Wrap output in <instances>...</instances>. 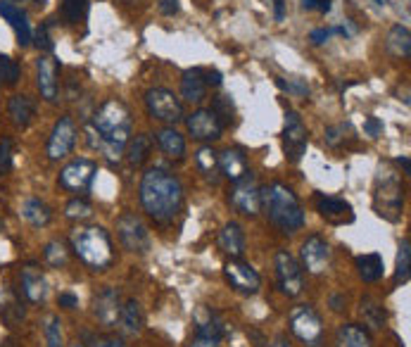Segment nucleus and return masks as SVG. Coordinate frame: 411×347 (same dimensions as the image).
I'll use <instances>...</instances> for the list:
<instances>
[{
  "label": "nucleus",
  "instance_id": "obj_1",
  "mask_svg": "<svg viewBox=\"0 0 411 347\" xmlns=\"http://www.w3.org/2000/svg\"><path fill=\"white\" fill-rule=\"evenodd\" d=\"M140 204L155 222L169 224L183 207V186L167 169H147L140 181Z\"/></svg>",
  "mask_w": 411,
  "mask_h": 347
},
{
  "label": "nucleus",
  "instance_id": "obj_2",
  "mask_svg": "<svg viewBox=\"0 0 411 347\" xmlns=\"http://www.w3.org/2000/svg\"><path fill=\"white\" fill-rule=\"evenodd\" d=\"M131 112L129 108L112 98L103 103V108L93 115V126H90V143L108 155L110 160H119L122 147L131 138Z\"/></svg>",
  "mask_w": 411,
  "mask_h": 347
},
{
  "label": "nucleus",
  "instance_id": "obj_3",
  "mask_svg": "<svg viewBox=\"0 0 411 347\" xmlns=\"http://www.w3.org/2000/svg\"><path fill=\"white\" fill-rule=\"evenodd\" d=\"M261 209L266 212L269 222L283 233H295L304 226L302 204L286 183H271L261 188Z\"/></svg>",
  "mask_w": 411,
  "mask_h": 347
},
{
  "label": "nucleus",
  "instance_id": "obj_4",
  "mask_svg": "<svg viewBox=\"0 0 411 347\" xmlns=\"http://www.w3.org/2000/svg\"><path fill=\"white\" fill-rule=\"evenodd\" d=\"M74 252L83 264L103 271L115 261V250H112V238L103 226H83L76 229L72 236Z\"/></svg>",
  "mask_w": 411,
  "mask_h": 347
},
{
  "label": "nucleus",
  "instance_id": "obj_5",
  "mask_svg": "<svg viewBox=\"0 0 411 347\" xmlns=\"http://www.w3.org/2000/svg\"><path fill=\"white\" fill-rule=\"evenodd\" d=\"M373 207L375 214L387 219V222H400L402 207H404V193L395 176H385L373 193Z\"/></svg>",
  "mask_w": 411,
  "mask_h": 347
},
{
  "label": "nucleus",
  "instance_id": "obj_6",
  "mask_svg": "<svg viewBox=\"0 0 411 347\" xmlns=\"http://www.w3.org/2000/svg\"><path fill=\"white\" fill-rule=\"evenodd\" d=\"M290 331L295 333V338H300L304 345L316 347L323 338V323L321 316L307 304H300L290 311Z\"/></svg>",
  "mask_w": 411,
  "mask_h": 347
},
{
  "label": "nucleus",
  "instance_id": "obj_7",
  "mask_svg": "<svg viewBox=\"0 0 411 347\" xmlns=\"http://www.w3.org/2000/svg\"><path fill=\"white\" fill-rule=\"evenodd\" d=\"M229 200H231L233 207L240 212V214H247V217L259 214V209H261V188L257 186V179H254L252 172H247L243 179L233 181Z\"/></svg>",
  "mask_w": 411,
  "mask_h": 347
},
{
  "label": "nucleus",
  "instance_id": "obj_8",
  "mask_svg": "<svg viewBox=\"0 0 411 347\" xmlns=\"http://www.w3.org/2000/svg\"><path fill=\"white\" fill-rule=\"evenodd\" d=\"M145 108L155 119H160V122L176 124V122H181V119H183L181 100L167 88H150V90H147V93H145Z\"/></svg>",
  "mask_w": 411,
  "mask_h": 347
},
{
  "label": "nucleus",
  "instance_id": "obj_9",
  "mask_svg": "<svg viewBox=\"0 0 411 347\" xmlns=\"http://www.w3.org/2000/svg\"><path fill=\"white\" fill-rule=\"evenodd\" d=\"M309 143V131L302 124V119L297 112H288L286 115V129H283V150H286V160L297 165L302 160V155L307 152Z\"/></svg>",
  "mask_w": 411,
  "mask_h": 347
},
{
  "label": "nucleus",
  "instance_id": "obj_10",
  "mask_svg": "<svg viewBox=\"0 0 411 347\" xmlns=\"http://www.w3.org/2000/svg\"><path fill=\"white\" fill-rule=\"evenodd\" d=\"M276 274H279V286L288 297H297L304 288L302 266L288 250L276 252Z\"/></svg>",
  "mask_w": 411,
  "mask_h": 347
},
{
  "label": "nucleus",
  "instance_id": "obj_11",
  "mask_svg": "<svg viewBox=\"0 0 411 347\" xmlns=\"http://www.w3.org/2000/svg\"><path fill=\"white\" fill-rule=\"evenodd\" d=\"M117 236L126 250L131 252H145L147 245H150V236H147L145 224L140 222L136 214H131V212H124V214L117 219Z\"/></svg>",
  "mask_w": 411,
  "mask_h": 347
},
{
  "label": "nucleus",
  "instance_id": "obj_12",
  "mask_svg": "<svg viewBox=\"0 0 411 347\" xmlns=\"http://www.w3.org/2000/svg\"><path fill=\"white\" fill-rule=\"evenodd\" d=\"M76 143V124L74 119L65 115L55 122L51 138H48V157L51 160H62L72 152V147Z\"/></svg>",
  "mask_w": 411,
  "mask_h": 347
},
{
  "label": "nucleus",
  "instance_id": "obj_13",
  "mask_svg": "<svg viewBox=\"0 0 411 347\" xmlns=\"http://www.w3.org/2000/svg\"><path fill=\"white\" fill-rule=\"evenodd\" d=\"M95 162L93 160H86V157H79L60 172V186L69 190V193H81L90 186L95 176Z\"/></svg>",
  "mask_w": 411,
  "mask_h": 347
},
{
  "label": "nucleus",
  "instance_id": "obj_14",
  "mask_svg": "<svg viewBox=\"0 0 411 347\" xmlns=\"http://www.w3.org/2000/svg\"><path fill=\"white\" fill-rule=\"evenodd\" d=\"M224 274H226V281H229V286L233 290H238V293H243V295H254L259 290V286H261L259 274L254 271V269L247 264V261H243V259L226 261Z\"/></svg>",
  "mask_w": 411,
  "mask_h": 347
},
{
  "label": "nucleus",
  "instance_id": "obj_15",
  "mask_svg": "<svg viewBox=\"0 0 411 347\" xmlns=\"http://www.w3.org/2000/svg\"><path fill=\"white\" fill-rule=\"evenodd\" d=\"M302 266L309 274H323L331 264V245L321 236H309L302 243Z\"/></svg>",
  "mask_w": 411,
  "mask_h": 347
},
{
  "label": "nucleus",
  "instance_id": "obj_16",
  "mask_svg": "<svg viewBox=\"0 0 411 347\" xmlns=\"http://www.w3.org/2000/svg\"><path fill=\"white\" fill-rule=\"evenodd\" d=\"M188 133L195 140H217L222 138L224 126L217 119V115L212 110H195L193 115L186 119Z\"/></svg>",
  "mask_w": 411,
  "mask_h": 347
},
{
  "label": "nucleus",
  "instance_id": "obj_17",
  "mask_svg": "<svg viewBox=\"0 0 411 347\" xmlns=\"http://www.w3.org/2000/svg\"><path fill=\"white\" fill-rule=\"evenodd\" d=\"M119 311H122V300H119L117 288L105 286L93 300V314L103 326H115L119 321Z\"/></svg>",
  "mask_w": 411,
  "mask_h": 347
},
{
  "label": "nucleus",
  "instance_id": "obj_18",
  "mask_svg": "<svg viewBox=\"0 0 411 347\" xmlns=\"http://www.w3.org/2000/svg\"><path fill=\"white\" fill-rule=\"evenodd\" d=\"M36 72H38V90L41 95L46 98L48 103L58 100V90H60V72H58V62L51 55H41L36 62Z\"/></svg>",
  "mask_w": 411,
  "mask_h": 347
},
{
  "label": "nucleus",
  "instance_id": "obj_19",
  "mask_svg": "<svg viewBox=\"0 0 411 347\" xmlns=\"http://www.w3.org/2000/svg\"><path fill=\"white\" fill-rule=\"evenodd\" d=\"M0 17L8 19L10 26L15 29L17 33V43L19 46H29L31 43V26H29V17H26V12L15 5L12 0H0Z\"/></svg>",
  "mask_w": 411,
  "mask_h": 347
},
{
  "label": "nucleus",
  "instance_id": "obj_20",
  "mask_svg": "<svg viewBox=\"0 0 411 347\" xmlns=\"http://www.w3.org/2000/svg\"><path fill=\"white\" fill-rule=\"evenodd\" d=\"M316 207L318 214H321L326 222L331 224H350L354 214H352V204L343 200V197H328V195H318L316 197Z\"/></svg>",
  "mask_w": 411,
  "mask_h": 347
},
{
  "label": "nucleus",
  "instance_id": "obj_21",
  "mask_svg": "<svg viewBox=\"0 0 411 347\" xmlns=\"http://www.w3.org/2000/svg\"><path fill=\"white\" fill-rule=\"evenodd\" d=\"M219 169H222V174L226 179L238 181L250 172V165H247V157L243 150H238V147H226V150L219 155Z\"/></svg>",
  "mask_w": 411,
  "mask_h": 347
},
{
  "label": "nucleus",
  "instance_id": "obj_22",
  "mask_svg": "<svg viewBox=\"0 0 411 347\" xmlns=\"http://www.w3.org/2000/svg\"><path fill=\"white\" fill-rule=\"evenodd\" d=\"M219 247L231 254L233 259H240L245 252V233L240 229V224L236 222H229L224 226L222 231H219Z\"/></svg>",
  "mask_w": 411,
  "mask_h": 347
},
{
  "label": "nucleus",
  "instance_id": "obj_23",
  "mask_svg": "<svg viewBox=\"0 0 411 347\" xmlns=\"http://www.w3.org/2000/svg\"><path fill=\"white\" fill-rule=\"evenodd\" d=\"M181 95L188 103H200L207 95V81H204V69H188L181 79Z\"/></svg>",
  "mask_w": 411,
  "mask_h": 347
},
{
  "label": "nucleus",
  "instance_id": "obj_24",
  "mask_svg": "<svg viewBox=\"0 0 411 347\" xmlns=\"http://www.w3.org/2000/svg\"><path fill=\"white\" fill-rule=\"evenodd\" d=\"M195 323H197V338H207V340H222L224 336V321L217 311H212L207 307H202L197 311L195 316Z\"/></svg>",
  "mask_w": 411,
  "mask_h": 347
},
{
  "label": "nucleus",
  "instance_id": "obj_25",
  "mask_svg": "<svg viewBox=\"0 0 411 347\" xmlns=\"http://www.w3.org/2000/svg\"><path fill=\"white\" fill-rule=\"evenodd\" d=\"M22 290H24V295L29 302H43L46 300L48 283L36 266H26L22 271Z\"/></svg>",
  "mask_w": 411,
  "mask_h": 347
},
{
  "label": "nucleus",
  "instance_id": "obj_26",
  "mask_svg": "<svg viewBox=\"0 0 411 347\" xmlns=\"http://www.w3.org/2000/svg\"><path fill=\"white\" fill-rule=\"evenodd\" d=\"M157 143L162 147V152L167 155V157L172 160H181L183 155H186V138L181 136L179 131L174 129V126H167V129H160L157 133Z\"/></svg>",
  "mask_w": 411,
  "mask_h": 347
},
{
  "label": "nucleus",
  "instance_id": "obj_27",
  "mask_svg": "<svg viewBox=\"0 0 411 347\" xmlns=\"http://www.w3.org/2000/svg\"><path fill=\"white\" fill-rule=\"evenodd\" d=\"M119 323H122V331L126 336H138L145 326V316L143 309L136 300H129L122 304V311H119Z\"/></svg>",
  "mask_w": 411,
  "mask_h": 347
},
{
  "label": "nucleus",
  "instance_id": "obj_28",
  "mask_svg": "<svg viewBox=\"0 0 411 347\" xmlns=\"http://www.w3.org/2000/svg\"><path fill=\"white\" fill-rule=\"evenodd\" d=\"M338 347H373L371 336L357 323H345L338 328Z\"/></svg>",
  "mask_w": 411,
  "mask_h": 347
},
{
  "label": "nucleus",
  "instance_id": "obj_29",
  "mask_svg": "<svg viewBox=\"0 0 411 347\" xmlns=\"http://www.w3.org/2000/svg\"><path fill=\"white\" fill-rule=\"evenodd\" d=\"M8 112L17 126H26L36 115V105L29 95H12L8 103Z\"/></svg>",
  "mask_w": 411,
  "mask_h": 347
},
{
  "label": "nucleus",
  "instance_id": "obj_30",
  "mask_svg": "<svg viewBox=\"0 0 411 347\" xmlns=\"http://www.w3.org/2000/svg\"><path fill=\"white\" fill-rule=\"evenodd\" d=\"M150 150H152V138L147 136V133H138V136L129 138V143H126V160H129L131 167H140L145 165Z\"/></svg>",
  "mask_w": 411,
  "mask_h": 347
},
{
  "label": "nucleus",
  "instance_id": "obj_31",
  "mask_svg": "<svg viewBox=\"0 0 411 347\" xmlns=\"http://www.w3.org/2000/svg\"><path fill=\"white\" fill-rule=\"evenodd\" d=\"M387 51L395 55V58H404L407 60L409 55H411V33L407 26H402V24H397L390 29L387 33Z\"/></svg>",
  "mask_w": 411,
  "mask_h": 347
},
{
  "label": "nucleus",
  "instance_id": "obj_32",
  "mask_svg": "<svg viewBox=\"0 0 411 347\" xmlns=\"http://www.w3.org/2000/svg\"><path fill=\"white\" fill-rule=\"evenodd\" d=\"M22 217H24L31 226L41 229V226L51 224L53 212H51V207H48L46 202H41V200H36V197H31V200H26V202L22 204Z\"/></svg>",
  "mask_w": 411,
  "mask_h": 347
},
{
  "label": "nucleus",
  "instance_id": "obj_33",
  "mask_svg": "<svg viewBox=\"0 0 411 347\" xmlns=\"http://www.w3.org/2000/svg\"><path fill=\"white\" fill-rule=\"evenodd\" d=\"M357 269H359V276L364 279L366 283H375L378 279H383V259L380 254H361L357 257Z\"/></svg>",
  "mask_w": 411,
  "mask_h": 347
},
{
  "label": "nucleus",
  "instance_id": "obj_34",
  "mask_svg": "<svg viewBox=\"0 0 411 347\" xmlns=\"http://www.w3.org/2000/svg\"><path fill=\"white\" fill-rule=\"evenodd\" d=\"M195 162H197V169L207 176V179H212V183H217L219 179V155L212 150V147H200L195 155Z\"/></svg>",
  "mask_w": 411,
  "mask_h": 347
},
{
  "label": "nucleus",
  "instance_id": "obj_35",
  "mask_svg": "<svg viewBox=\"0 0 411 347\" xmlns=\"http://www.w3.org/2000/svg\"><path fill=\"white\" fill-rule=\"evenodd\" d=\"M88 12V0H62L60 15L67 24H76L86 17Z\"/></svg>",
  "mask_w": 411,
  "mask_h": 347
},
{
  "label": "nucleus",
  "instance_id": "obj_36",
  "mask_svg": "<svg viewBox=\"0 0 411 347\" xmlns=\"http://www.w3.org/2000/svg\"><path fill=\"white\" fill-rule=\"evenodd\" d=\"M361 314H364L366 323L373 326V328H383V323H385V309H383L380 302H375L373 297H364V300H361Z\"/></svg>",
  "mask_w": 411,
  "mask_h": 347
},
{
  "label": "nucleus",
  "instance_id": "obj_37",
  "mask_svg": "<svg viewBox=\"0 0 411 347\" xmlns=\"http://www.w3.org/2000/svg\"><path fill=\"white\" fill-rule=\"evenodd\" d=\"M409 264H411V243L409 238H404L400 243V252H397V271H395L397 283L409 281Z\"/></svg>",
  "mask_w": 411,
  "mask_h": 347
},
{
  "label": "nucleus",
  "instance_id": "obj_38",
  "mask_svg": "<svg viewBox=\"0 0 411 347\" xmlns=\"http://www.w3.org/2000/svg\"><path fill=\"white\" fill-rule=\"evenodd\" d=\"M22 76V67H19L17 60L8 58V55H0V81L8 83V86H15Z\"/></svg>",
  "mask_w": 411,
  "mask_h": 347
},
{
  "label": "nucleus",
  "instance_id": "obj_39",
  "mask_svg": "<svg viewBox=\"0 0 411 347\" xmlns=\"http://www.w3.org/2000/svg\"><path fill=\"white\" fill-rule=\"evenodd\" d=\"M43 257H46V261L51 266H65L67 261H69V252H67L65 243H60V240H53V243L46 245Z\"/></svg>",
  "mask_w": 411,
  "mask_h": 347
},
{
  "label": "nucleus",
  "instance_id": "obj_40",
  "mask_svg": "<svg viewBox=\"0 0 411 347\" xmlns=\"http://www.w3.org/2000/svg\"><path fill=\"white\" fill-rule=\"evenodd\" d=\"M43 331H46V347H65L62 345V321H60V316H46V326H43Z\"/></svg>",
  "mask_w": 411,
  "mask_h": 347
},
{
  "label": "nucleus",
  "instance_id": "obj_41",
  "mask_svg": "<svg viewBox=\"0 0 411 347\" xmlns=\"http://www.w3.org/2000/svg\"><path fill=\"white\" fill-rule=\"evenodd\" d=\"M212 112L217 115V119L222 122V126L226 124H231L233 122V103H231V98H226V95H219L214 98V103H212Z\"/></svg>",
  "mask_w": 411,
  "mask_h": 347
},
{
  "label": "nucleus",
  "instance_id": "obj_42",
  "mask_svg": "<svg viewBox=\"0 0 411 347\" xmlns=\"http://www.w3.org/2000/svg\"><path fill=\"white\" fill-rule=\"evenodd\" d=\"M65 214L69 219H88L90 214H93V204H90L88 200H83V197H76V200H72L65 207Z\"/></svg>",
  "mask_w": 411,
  "mask_h": 347
},
{
  "label": "nucleus",
  "instance_id": "obj_43",
  "mask_svg": "<svg viewBox=\"0 0 411 347\" xmlns=\"http://www.w3.org/2000/svg\"><path fill=\"white\" fill-rule=\"evenodd\" d=\"M276 83H279V88L288 90V93L293 95H300V98H307L309 95V83L300 79V76H293V79H276Z\"/></svg>",
  "mask_w": 411,
  "mask_h": 347
},
{
  "label": "nucleus",
  "instance_id": "obj_44",
  "mask_svg": "<svg viewBox=\"0 0 411 347\" xmlns=\"http://www.w3.org/2000/svg\"><path fill=\"white\" fill-rule=\"evenodd\" d=\"M12 169V140H0V174H8Z\"/></svg>",
  "mask_w": 411,
  "mask_h": 347
},
{
  "label": "nucleus",
  "instance_id": "obj_45",
  "mask_svg": "<svg viewBox=\"0 0 411 347\" xmlns=\"http://www.w3.org/2000/svg\"><path fill=\"white\" fill-rule=\"evenodd\" d=\"M83 338H86V343H83L86 347H126L119 338H108V336H88V333H86V336H83Z\"/></svg>",
  "mask_w": 411,
  "mask_h": 347
},
{
  "label": "nucleus",
  "instance_id": "obj_46",
  "mask_svg": "<svg viewBox=\"0 0 411 347\" xmlns=\"http://www.w3.org/2000/svg\"><path fill=\"white\" fill-rule=\"evenodd\" d=\"M31 41H36V46L41 48V51H46V53L53 51V41H51V36H48V26H46V24L38 26V31L33 33Z\"/></svg>",
  "mask_w": 411,
  "mask_h": 347
},
{
  "label": "nucleus",
  "instance_id": "obj_47",
  "mask_svg": "<svg viewBox=\"0 0 411 347\" xmlns=\"http://www.w3.org/2000/svg\"><path fill=\"white\" fill-rule=\"evenodd\" d=\"M304 10H318V12H328L331 10V0H302Z\"/></svg>",
  "mask_w": 411,
  "mask_h": 347
},
{
  "label": "nucleus",
  "instance_id": "obj_48",
  "mask_svg": "<svg viewBox=\"0 0 411 347\" xmlns=\"http://www.w3.org/2000/svg\"><path fill=\"white\" fill-rule=\"evenodd\" d=\"M364 129H366V133H368L371 138H378L380 131H383V124H380L375 117H368L366 122H364Z\"/></svg>",
  "mask_w": 411,
  "mask_h": 347
},
{
  "label": "nucleus",
  "instance_id": "obj_49",
  "mask_svg": "<svg viewBox=\"0 0 411 347\" xmlns=\"http://www.w3.org/2000/svg\"><path fill=\"white\" fill-rule=\"evenodd\" d=\"M160 3V12L162 15H167V17H172L179 12V0H157Z\"/></svg>",
  "mask_w": 411,
  "mask_h": 347
},
{
  "label": "nucleus",
  "instance_id": "obj_50",
  "mask_svg": "<svg viewBox=\"0 0 411 347\" xmlns=\"http://www.w3.org/2000/svg\"><path fill=\"white\" fill-rule=\"evenodd\" d=\"M333 33V29H314L309 33V41L314 46H321V43H326V41H328V36Z\"/></svg>",
  "mask_w": 411,
  "mask_h": 347
},
{
  "label": "nucleus",
  "instance_id": "obj_51",
  "mask_svg": "<svg viewBox=\"0 0 411 347\" xmlns=\"http://www.w3.org/2000/svg\"><path fill=\"white\" fill-rule=\"evenodd\" d=\"M58 302H60V307H62V309H74L76 304H79V300H76V295H72V293H60Z\"/></svg>",
  "mask_w": 411,
  "mask_h": 347
},
{
  "label": "nucleus",
  "instance_id": "obj_52",
  "mask_svg": "<svg viewBox=\"0 0 411 347\" xmlns=\"http://www.w3.org/2000/svg\"><path fill=\"white\" fill-rule=\"evenodd\" d=\"M204 81H207V86H222V72L207 69V72H204Z\"/></svg>",
  "mask_w": 411,
  "mask_h": 347
},
{
  "label": "nucleus",
  "instance_id": "obj_53",
  "mask_svg": "<svg viewBox=\"0 0 411 347\" xmlns=\"http://www.w3.org/2000/svg\"><path fill=\"white\" fill-rule=\"evenodd\" d=\"M271 3H274L276 22H283V19H286V0H271Z\"/></svg>",
  "mask_w": 411,
  "mask_h": 347
},
{
  "label": "nucleus",
  "instance_id": "obj_54",
  "mask_svg": "<svg viewBox=\"0 0 411 347\" xmlns=\"http://www.w3.org/2000/svg\"><path fill=\"white\" fill-rule=\"evenodd\" d=\"M190 347H219V343L217 340H207V338H195Z\"/></svg>",
  "mask_w": 411,
  "mask_h": 347
},
{
  "label": "nucleus",
  "instance_id": "obj_55",
  "mask_svg": "<svg viewBox=\"0 0 411 347\" xmlns=\"http://www.w3.org/2000/svg\"><path fill=\"white\" fill-rule=\"evenodd\" d=\"M269 347H290V340L281 333V336H276V338H274V343L269 345Z\"/></svg>",
  "mask_w": 411,
  "mask_h": 347
},
{
  "label": "nucleus",
  "instance_id": "obj_56",
  "mask_svg": "<svg viewBox=\"0 0 411 347\" xmlns=\"http://www.w3.org/2000/svg\"><path fill=\"white\" fill-rule=\"evenodd\" d=\"M402 165V169H404V174H411V167H409V157H400L397 160Z\"/></svg>",
  "mask_w": 411,
  "mask_h": 347
},
{
  "label": "nucleus",
  "instance_id": "obj_57",
  "mask_svg": "<svg viewBox=\"0 0 411 347\" xmlns=\"http://www.w3.org/2000/svg\"><path fill=\"white\" fill-rule=\"evenodd\" d=\"M72 347H86V345H83V343H74Z\"/></svg>",
  "mask_w": 411,
  "mask_h": 347
},
{
  "label": "nucleus",
  "instance_id": "obj_58",
  "mask_svg": "<svg viewBox=\"0 0 411 347\" xmlns=\"http://www.w3.org/2000/svg\"><path fill=\"white\" fill-rule=\"evenodd\" d=\"M3 347H10V345H3Z\"/></svg>",
  "mask_w": 411,
  "mask_h": 347
},
{
  "label": "nucleus",
  "instance_id": "obj_59",
  "mask_svg": "<svg viewBox=\"0 0 411 347\" xmlns=\"http://www.w3.org/2000/svg\"><path fill=\"white\" fill-rule=\"evenodd\" d=\"M0 229H3V224H0Z\"/></svg>",
  "mask_w": 411,
  "mask_h": 347
},
{
  "label": "nucleus",
  "instance_id": "obj_60",
  "mask_svg": "<svg viewBox=\"0 0 411 347\" xmlns=\"http://www.w3.org/2000/svg\"><path fill=\"white\" fill-rule=\"evenodd\" d=\"M378 3H380V0H378Z\"/></svg>",
  "mask_w": 411,
  "mask_h": 347
}]
</instances>
